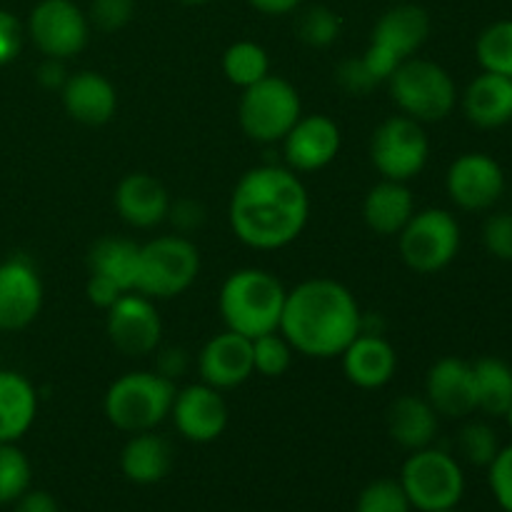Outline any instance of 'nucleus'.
I'll return each instance as SVG.
<instances>
[{
	"instance_id": "c85d7f7f",
	"label": "nucleus",
	"mask_w": 512,
	"mask_h": 512,
	"mask_svg": "<svg viewBox=\"0 0 512 512\" xmlns=\"http://www.w3.org/2000/svg\"><path fill=\"white\" fill-rule=\"evenodd\" d=\"M478 410L488 418H505L512 408V368L500 358H485L473 363Z\"/></svg>"
},
{
	"instance_id": "f03ea898",
	"label": "nucleus",
	"mask_w": 512,
	"mask_h": 512,
	"mask_svg": "<svg viewBox=\"0 0 512 512\" xmlns=\"http://www.w3.org/2000/svg\"><path fill=\"white\" fill-rule=\"evenodd\" d=\"M280 333L295 353L330 360L343 355L363 330V315L355 295L343 283L313 278L285 295Z\"/></svg>"
},
{
	"instance_id": "603ef678",
	"label": "nucleus",
	"mask_w": 512,
	"mask_h": 512,
	"mask_svg": "<svg viewBox=\"0 0 512 512\" xmlns=\"http://www.w3.org/2000/svg\"><path fill=\"white\" fill-rule=\"evenodd\" d=\"M510 125H512V120H510Z\"/></svg>"
},
{
	"instance_id": "2eb2a0df",
	"label": "nucleus",
	"mask_w": 512,
	"mask_h": 512,
	"mask_svg": "<svg viewBox=\"0 0 512 512\" xmlns=\"http://www.w3.org/2000/svg\"><path fill=\"white\" fill-rule=\"evenodd\" d=\"M280 143H283L290 170L313 173L333 163L335 155L340 153L343 135H340L338 123L328 115H300L298 123Z\"/></svg>"
},
{
	"instance_id": "a18cd8bd",
	"label": "nucleus",
	"mask_w": 512,
	"mask_h": 512,
	"mask_svg": "<svg viewBox=\"0 0 512 512\" xmlns=\"http://www.w3.org/2000/svg\"><path fill=\"white\" fill-rule=\"evenodd\" d=\"M15 512H60L58 500L45 490H25L15 500Z\"/></svg>"
},
{
	"instance_id": "4468645a",
	"label": "nucleus",
	"mask_w": 512,
	"mask_h": 512,
	"mask_svg": "<svg viewBox=\"0 0 512 512\" xmlns=\"http://www.w3.org/2000/svg\"><path fill=\"white\" fill-rule=\"evenodd\" d=\"M43 308V283L28 258L0 263V330L15 333L33 323Z\"/></svg>"
},
{
	"instance_id": "f257e3e1",
	"label": "nucleus",
	"mask_w": 512,
	"mask_h": 512,
	"mask_svg": "<svg viewBox=\"0 0 512 512\" xmlns=\"http://www.w3.org/2000/svg\"><path fill=\"white\" fill-rule=\"evenodd\" d=\"M310 198L295 170L260 165L238 180L228 218L235 238L255 250H278L308 225Z\"/></svg>"
},
{
	"instance_id": "bb28decb",
	"label": "nucleus",
	"mask_w": 512,
	"mask_h": 512,
	"mask_svg": "<svg viewBox=\"0 0 512 512\" xmlns=\"http://www.w3.org/2000/svg\"><path fill=\"white\" fill-rule=\"evenodd\" d=\"M173 468V448L153 430L135 433L120 453V470L135 485H155Z\"/></svg>"
},
{
	"instance_id": "f704fd0d",
	"label": "nucleus",
	"mask_w": 512,
	"mask_h": 512,
	"mask_svg": "<svg viewBox=\"0 0 512 512\" xmlns=\"http://www.w3.org/2000/svg\"><path fill=\"white\" fill-rule=\"evenodd\" d=\"M458 450L470 465L488 468L500 453L498 433L488 423H468L458 433Z\"/></svg>"
},
{
	"instance_id": "c03bdc74",
	"label": "nucleus",
	"mask_w": 512,
	"mask_h": 512,
	"mask_svg": "<svg viewBox=\"0 0 512 512\" xmlns=\"http://www.w3.org/2000/svg\"><path fill=\"white\" fill-rule=\"evenodd\" d=\"M188 365V353H185L183 348H168L158 355V370H155V373H160L163 378L173 380L175 383V380L183 378V375L188 373Z\"/></svg>"
},
{
	"instance_id": "a878e982",
	"label": "nucleus",
	"mask_w": 512,
	"mask_h": 512,
	"mask_svg": "<svg viewBox=\"0 0 512 512\" xmlns=\"http://www.w3.org/2000/svg\"><path fill=\"white\" fill-rule=\"evenodd\" d=\"M38 393L25 375L0 370V443H18L35 423Z\"/></svg>"
},
{
	"instance_id": "a211bd4d",
	"label": "nucleus",
	"mask_w": 512,
	"mask_h": 512,
	"mask_svg": "<svg viewBox=\"0 0 512 512\" xmlns=\"http://www.w3.org/2000/svg\"><path fill=\"white\" fill-rule=\"evenodd\" d=\"M425 398L435 413L445 418H468L478 410L473 363L460 358H443L428 370Z\"/></svg>"
},
{
	"instance_id": "09e8293b",
	"label": "nucleus",
	"mask_w": 512,
	"mask_h": 512,
	"mask_svg": "<svg viewBox=\"0 0 512 512\" xmlns=\"http://www.w3.org/2000/svg\"><path fill=\"white\" fill-rule=\"evenodd\" d=\"M173 3H180V5H190V8H193V5H205V3H210V0H173Z\"/></svg>"
},
{
	"instance_id": "c756f323",
	"label": "nucleus",
	"mask_w": 512,
	"mask_h": 512,
	"mask_svg": "<svg viewBox=\"0 0 512 512\" xmlns=\"http://www.w3.org/2000/svg\"><path fill=\"white\" fill-rule=\"evenodd\" d=\"M223 73L238 88H250L270 75V58L263 45L253 40H238L223 53Z\"/></svg>"
},
{
	"instance_id": "dca6fc26",
	"label": "nucleus",
	"mask_w": 512,
	"mask_h": 512,
	"mask_svg": "<svg viewBox=\"0 0 512 512\" xmlns=\"http://www.w3.org/2000/svg\"><path fill=\"white\" fill-rule=\"evenodd\" d=\"M170 415L178 433L190 443H213L228 428V405L223 395L205 383L178 390Z\"/></svg>"
},
{
	"instance_id": "ea45409f",
	"label": "nucleus",
	"mask_w": 512,
	"mask_h": 512,
	"mask_svg": "<svg viewBox=\"0 0 512 512\" xmlns=\"http://www.w3.org/2000/svg\"><path fill=\"white\" fill-rule=\"evenodd\" d=\"M335 78H338L340 88L348 90L350 95H365L378 85V80L373 78V73H370L368 65L363 63V58L343 60V63L338 65Z\"/></svg>"
},
{
	"instance_id": "2f4dec72",
	"label": "nucleus",
	"mask_w": 512,
	"mask_h": 512,
	"mask_svg": "<svg viewBox=\"0 0 512 512\" xmlns=\"http://www.w3.org/2000/svg\"><path fill=\"white\" fill-rule=\"evenodd\" d=\"M33 468L23 450L15 443H0V505L15 503L30 490Z\"/></svg>"
},
{
	"instance_id": "6e6552de",
	"label": "nucleus",
	"mask_w": 512,
	"mask_h": 512,
	"mask_svg": "<svg viewBox=\"0 0 512 512\" xmlns=\"http://www.w3.org/2000/svg\"><path fill=\"white\" fill-rule=\"evenodd\" d=\"M400 485L415 510H453L463 500L465 475L453 455L430 445L405 460Z\"/></svg>"
},
{
	"instance_id": "20e7f679",
	"label": "nucleus",
	"mask_w": 512,
	"mask_h": 512,
	"mask_svg": "<svg viewBox=\"0 0 512 512\" xmlns=\"http://www.w3.org/2000/svg\"><path fill=\"white\" fill-rule=\"evenodd\" d=\"M175 393L173 380L160 373H125L105 393V418L123 433H145L168 418Z\"/></svg>"
},
{
	"instance_id": "1a4fd4ad",
	"label": "nucleus",
	"mask_w": 512,
	"mask_h": 512,
	"mask_svg": "<svg viewBox=\"0 0 512 512\" xmlns=\"http://www.w3.org/2000/svg\"><path fill=\"white\" fill-rule=\"evenodd\" d=\"M400 258L410 270L433 275L448 268L460 250V225L453 213L428 208L413 213L398 235Z\"/></svg>"
},
{
	"instance_id": "4c0bfd02",
	"label": "nucleus",
	"mask_w": 512,
	"mask_h": 512,
	"mask_svg": "<svg viewBox=\"0 0 512 512\" xmlns=\"http://www.w3.org/2000/svg\"><path fill=\"white\" fill-rule=\"evenodd\" d=\"M483 243L493 258L512 263V213H495L485 220Z\"/></svg>"
},
{
	"instance_id": "79ce46f5",
	"label": "nucleus",
	"mask_w": 512,
	"mask_h": 512,
	"mask_svg": "<svg viewBox=\"0 0 512 512\" xmlns=\"http://www.w3.org/2000/svg\"><path fill=\"white\" fill-rule=\"evenodd\" d=\"M168 218L173 220L175 228L183 230V233H188V230H195L203 225L205 210H203V205L195 203V200L183 198V200H175V203H170Z\"/></svg>"
},
{
	"instance_id": "6ab92c4d",
	"label": "nucleus",
	"mask_w": 512,
	"mask_h": 512,
	"mask_svg": "<svg viewBox=\"0 0 512 512\" xmlns=\"http://www.w3.org/2000/svg\"><path fill=\"white\" fill-rule=\"evenodd\" d=\"M430 35V15L428 10L415 3H400L395 8L385 10L375 23L370 45L380 53L390 55L398 63L415 58Z\"/></svg>"
},
{
	"instance_id": "5701e85b",
	"label": "nucleus",
	"mask_w": 512,
	"mask_h": 512,
	"mask_svg": "<svg viewBox=\"0 0 512 512\" xmlns=\"http://www.w3.org/2000/svg\"><path fill=\"white\" fill-rule=\"evenodd\" d=\"M463 110L478 128L508 125L512 120V78L483 70L465 90Z\"/></svg>"
},
{
	"instance_id": "9b49d317",
	"label": "nucleus",
	"mask_w": 512,
	"mask_h": 512,
	"mask_svg": "<svg viewBox=\"0 0 512 512\" xmlns=\"http://www.w3.org/2000/svg\"><path fill=\"white\" fill-rule=\"evenodd\" d=\"M28 35L45 58L68 60L88 43L90 20L73 0H40L30 10Z\"/></svg>"
},
{
	"instance_id": "7ed1b4c3",
	"label": "nucleus",
	"mask_w": 512,
	"mask_h": 512,
	"mask_svg": "<svg viewBox=\"0 0 512 512\" xmlns=\"http://www.w3.org/2000/svg\"><path fill=\"white\" fill-rule=\"evenodd\" d=\"M285 295L288 290L268 270H235L220 288V315L228 330L253 340L280 328Z\"/></svg>"
},
{
	"instance_id": "f3484780",
	"label": "nucleus",
	"mask_w": 512,
	"mask_h": 512,
	"mask_svg": "<svg viewBox=\"0 0 512 512\" xmlns=\"http://www.w3.org/2000/svg\"><path fill=\"white\" fill-rule=\"evenodd\" d=\"M198 373L203 383L215 390L238 388L255 373L253 340L233 330L215 335L200 350Z\"/></svg>"
},
{
	"instance_id": "4be33fe9",
	"label": "nucleus",
	"mask_w": 512,
	"mask_h": 512,
	"mask_svg": "<svg viewBox=\"0 0 512 512\" xmlns=\"http://www.w3.org/2000/svg\"><path fill=\"white\" fill-rule=\"evenodd\" d=\"M115 210L133 228H155L168 218L170 195L158 178L130 173L115 188Z\"/></svg>"
},
{
	"instance_id": "8fccbe9b",
	"label": "nucleus",
	"mask_w": 512,
	"mask_h": 512,
	"mask_svg": "<svg viewBox=\"0 0 512 512\" xmlns=\"http://www.w3.org/2000/svg\"><path fill=\"white\" fill-rule=\"evenodd\" d=\"M505 418H508V423H510V430H512V408H510V413L505 415Z\"/></svg>"
},
{
	"instance_id": "412c9836",
	"label": "nucleus",
	"mask_w": 512,
	"mask_h": 512,
	"mask_svg": "<svg viewBox=\"0 0 512 512\" xmlns=\"http://www.w3.org/2000/svg\"><path fill=\"white\" fill-rule=\"evenodd\" d=\"M343 373L363 390H378L393 380L398 370V353L383 335L360 330L358 338L343 350Z\"/></svg>"
},
{
	"instance_id": "58836bf2",
	"label": "nucleus",
	"mask_w": 512,
	"mask_h": 512,
	"mask_svg": "<svg viewBox=\"0 0 512 512\" xmlns=\"http://www.w3.org/2000/svg\"><path fill=\"white\" fill-rule=\"evenodd\" d=\"M490 490L505 512H512V445L500 448L493 463L488 465Z\"/></svg>"
},
{
	"instance_id": "37998d69",
	"label": "nucleus",
	"mask_w": 512,
	"mask_h": 512,
	"mask_svg": "<svg viewBox=\"0 0 512 512\" xmlns=\"http://www.w3.org/2000/svg\"><path fill=\"white\" fill-rule=\"evenodd\" d=\"M85 295H88V300L93 305H98V308L108 310L110 305L115 303V300L123 295V290L118 288V285H113L110 280L100 278V275H93L90 273L88 278V285H85Z\"/></svg>"
},
{
	"instance_id": "f8f14e48",
	"label": "nucleus",
	"mask_w": 512,
	"mask_h": 512,
	"mask_svg": "<svg viewBox=\"0 0 512 512\" xmlns=\"http://www.w3.org/2000/svg\"><path fill=\"white\" fill-rule=\"evenodd\" d=\"M108 338L115 348L130 358L155 353L163 338L158 308L140 293H123L108 308Z\"/></svg>"
},
{
	"instance_id": "de8ad7c7",
	"label": "nucleus",
	"mask_w": 512,
	"mask_h": 512,
	"mask_svg": "<svg viewBox=\"0 0 512 512\" xmlns=\"http://www.w3.org/2000/svg\"><path fill=\"white\" fill-rule=\"evenodd\" d=\"M263 15H288L303 5V0H248Z\"/></svg>"
},
{
	"instance_id": "a19ab883",
	"label": "nucleus",
	"mask_w": 512,
	"mask_h": 512,
	"mask_svg": "<svg viewBox=\"0 0 512 512\" xmlns=\"http://www.w3.org/2000/svg\"><path fill=\"white\" fill-rule=\"evenodd\" d=\"M23 23L10 10L0 8V65L13 63L23 48Z\"/></svg>"
},
{
	"instance_id": "473e14b6",
	"label": "nucleus",
	"mask_w": 512,
	"mask_h": 512,
	"mask_svg": "<svg viewBox=\"0 0 512 512\" xmlns=\"http://www.w3.org/2000/svg\"><path fill=\"white\" fill-rule=\"evenodd\" d=\"M343 33V18L328 5H310L298 18V38L310 48H328Z\"/></svg>"
},
{
	"instance_id": "cd10ccee",
	"label": "nucleus",
	"mask_w": 512,
	"mask_h": 512,
	"mask_svg": "<svg viewBox=\"0 0 512 512\" xmlns=\"http://www.w3.org/2000/svg\"><path fill=\"white\" fill-rule=\"evenodd\" d=\"M140 245L125 238H100L88 253V268L93 275L110 280L123 293H133L138 283Z\"/></svg>"
},
{
	"instance_id": "39448f33",
	"label": "nucleus",
	"mask_w": 512,
	"mask_h": 512,
	"mask_svg": "<svg viewBox=\"0 0 512 512\" xmlns=\"http://www.w3.org/2000/svg\"><path fill=\"white\" fill-rule=\"evenodd\" d=\"M393 103L418 123H440L453 113L458 88L443 65L423 58H408L388 78Z\"/></svg>"
},
{
	"instance_id": "7c9ffc66",
	"label": "nucleus",
	"mask_w": 512,
	"mask_h": 512,
	"mask_svg": "<svg viewBox=\"0 0 512 512\" xmlns=\"http://www.w3.org/2000/svg\"><path fill=\"white\" fill-rule=\"evenodd\" d=\"M480 68L512 78V20H498L480 33L475 43Z\"/></svg>"
},
{
	"instance_id": "3c124183",
	"label": "nucleus",
	"mask_w": 512,
	"mask_h": 512,
	"mask_svg": "<svg viewBox=\"0 0 512 512\" xmlns=\"http://www.w3.org/2000/svg\"><path fill=\"white\" fill-rule=\"evenodd\" d=\"M438 512H458V510H455V508H453V510H438Z\"/></svg>"
},
{
	"instance_id": "9d476101",
	"label": "nucleus",
	"mask_w": 512,
	"mask_h": 512,
	"mask_svg": "<svg viewBox=\"0 0 512 512\" xmlns=\"http://www.w3.org/2000/svg\"><path fill=\"white\" fill-rule=\"evenodd\" d=\"M428 155L430 143L423 123L408 115H393L380 123L370 140V160L385 180L408 183L418 178L428 163Z\"/></svg>"
},
{
	"instance_id": "e433bc0d",
	"label": "nucleus",
	"mask_w": 512,
	"mask_h": 512,
	"mask_svg": "<svg viewBox=\"0 0 512 512\" xmlns=\"http://www.w3.org/2000/svg\"><path fill=\"white\" fill-rule=\"evenodd\" d=\"M135 0H93L88 10L90 25L103 33H118L133 20Z\"/></svg>"
},
{
	"instance_id": "b1692460",
	"label": "nucleus",
	"mask_w": 512,
	"mask_h": 512,
	"mask_svg": "<svg viewBox=\"0 0 512 512\" xmlns=\"http://www.w3.org/2000/svg\"><path fill=\"white\" fill-rule=\"evenodd\" d=\"M388 433L400 448L410 453L430 448L438 435V413L428 398L400 395L388 408Z\"/></svg>"
},
{
	"instance_id": "72a5a7b5",
	"label": "nucleus",
	"mask_w": 512,
	"mask_h": 512,
	"mask_svg": "<svg viewBox=\"0 0 512 512\" xmlns=\"http://www.w3.org/2000/svg\"><path fill=\"white\" fill-rule=\"evenodd\" d=\"M293 345L280 330L253 338V368L263 378H280L293 363Z\"/></svg>"
},
{
	"instance_id": "aec40b11",
	"label": "nucleus",
	"mask_w": 512,
	"mask_h": 512,
	"mask_svg": "<svg viewBox=\"0 0 512 512\" xmlns=\"http://www.w3.org/2000/svg\"><path fill=\"white\" fill-rule=\"evenodd\" d=\"M63 108L75 123L105 125L118 110V93L105 75L95 70H80L65 80L60 90Z\"/></svg>"
},
{
	"instance_id": "0eeeda50",
	"label": "nucleus",
	"mask_w": 512,
	"mask_h": 512,
	"mask_svg": "<svg viewBox=\"0 0 512 512\" xmlns=\"http://www.w3.org/2000/svg\"><path fill=\"white\" fill-rule=\"evenodd\" d=\"M303 115V103L293 83L265 75L243 90L238 120L243 133L255 143H280Z\"/></svg>"
},
{
	"instance_id": "49530a36",
	"label": "nucleus",
	"mask_w": 512,
	"mask_h": 512,
	"mask_svg": "<svg viewBox=\"0 0 512 512\" xmlns=\"http://www.w3.org/2000/svg\"><path fill=\"white\" fill-rule=\"evenodd\" d=\"M38 83L43 85L45 90H63L65 80L70 78L68 70H65V63L58 58H45L43 63L38 65Z\"/></svg>"
},
{
	"instance_id": "ddd939ff",
	"label": "nucleus",
	"mask_w": 512,
	"mask_h": 512,
	"mask_svg": "<svg viewBox=\"0 0 512 512\" xmlns=\"http://www.w3.org/2000/svg\"><path fill=\"white\" fill-rule=\"evenodd\" d=\"M445 188L458 208L488 210L503 198L505 173L498 160L490 155L465 153L448 168Z\"/></svg>"
},
{
	"instance_id": "393cba45",
	"label": "nucleus",
	"mask_w": 512,
	"mask_h": 512,
	"mask_svg": "<svg viewBox=\"0 0 512 512\" xmlns=\"http://www.w3.org/2000/svg\"><path fill=\"white\" fill-rule=\"evenodd\" d=\"M415 213L413 193L405 183L398 180H380L378 185L368 190L363 203V218L365 225L373 230L375 235H400V230L408 225V220Z\"/></svg>"
},
{
	"instance_id": "423d86ee",
	"label": "nucleus",
	"mask_w": 512,
	"mask_h": 512,
	"mask_svg": "<svg viewBox=\"0 0 512 512\" xmlns=\"http://www.w3.org/2000/svg\"><path fill=\"white\" fill-rule=\"evenodd\" d=\"M200 273V253L185 235H163L140 245L135 293L150 300L183 295Z\"/></svg>"
},
{
	"instance_id": "c9c22d12",
	"label": "nucleus",
	"mask_w": 512,
	"mask_h": 512,
	"mask_svg": "<svg viewBox=\"0 0 512 512\" xmlns=\"http://www.w3.org/2000/svg\"><path fill=\"white\" fill-rule=\"evenodd\" d=\"M410 510H413V505H410L400 480H390V478L373 480V483L360 493L358 505H355V512H410Z\"/></svg>"
}]
</instances>
